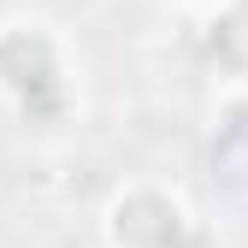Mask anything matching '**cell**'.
Masks as SVG:
<instances>
[{
  "instance_id": "6da1fadb",
  "label": "cell",
  "mask_w": 248,
  "mask_h": 248,
  "mask_svg": "<svg viewBox=\"0 0 248 248\" xmlns=\"http://www.w3.org/2000/svg\"><path fill=\"white\" fill-rule=\"evenodd\" d=\"M0 89H6L30 118L65 107V59H59V42L42 24L0 30Z\"/></svg>"
},
{
  "instance_id": "7a4b0ae2",
  "label": "cell",
  "mask_w": 248,
  "mask_h": 248,
  "mask_svg": "<svg viewBox=\"0 0 248 248\" xmlns=\"http://www.w3.org/2000/svg\"><path fill=\"white\" fill-rule=\"evenodd\" d=\"M189 231H195L189 207L177 195H166V189H148V183L142 189H124L112 201V213H107L112 248H183Z\"/></svg>"
},
{
  "instance_id": "3957f363",
  "label": "cell",
  "mask_w": 248,
  "mask_h": 248,
  "mask_svg": "<svg viewBox=\"0 0 248 248\" xmlns=\"http://www.w3.org/2000/svg\"><path fill=\"white\" fill-rule=\"evenodd\" d=\"M213 59L248 89V0H231V6L213 18Z\"/></svg>"
},
{
  "instance_id": "277c9868",
  "label": "cell",
  "mask_w": 248,
  "mask_h": 248,
  "mask_svg": "<svg viewBox=\"0 0 248 248\" xmlns=\"http://www.w3.org/2000/svg\"><path fill=\"white\" fill-rule=\"evenodd\" d=\"M219 142L225 148H248V89H236V95L225 101V112H219Z\"/></svg>"
}]
</instances>
